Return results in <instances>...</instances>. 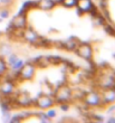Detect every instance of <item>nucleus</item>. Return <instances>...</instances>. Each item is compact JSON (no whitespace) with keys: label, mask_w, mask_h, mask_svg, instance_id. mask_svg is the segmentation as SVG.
Masks as SVG:
<instances>
[{"label":"nucleus","mask_w":115,"mask_h":123,"mask_svg":"<svg viewBox=\"0 0 115 123\" xmlns=\"http://www.w3.org/2000/svg\"><path fill=\"white\" fill-rule=\"evenodd\" d=\"M2 36L17 47L76 57L115 103V29L94 0H30Z\"/></svg>","instance_id":"f257e3e1"},{"label":"nucleus","mask_w":115,"mask_h":123,"mask_svg":"<svg viewBox=\"0 0 115 123\" xmlns=\"http://www.w3.org/2000/svg\"><path fill=\"white\" fill-rule=\"evenodd\" d=\"M113 104L86 65L61 55L32 57L0 83V105L13 113L78 107L102 117Z\"/></svg>","instance_id":"f03ea898"},{"label":"nucleus","mask_w":115,"mask_h":123,"mask_svg":"<svg viewBox=\"0 0 115 123\" xmlns=\"http://www.w3.org/2000/svg\"><path fill=\"white\" fill-rule=\"evenodd\" d=\"M17 122H50L47 112L42 111H23L18 112L12 119Z\"/></svg>","instance_id":"7ed1b4c3"},{"label":"nucleus","mask_w":115,"mask_h":123,"mask_svg":"<svg viewBox=\"0 0 115 123\" xmlns=\"http://www.w3.org/2000/svg\"><path fill=\"white\" fill-rule=\"evenodd\" d=\"M105 20L115 29V0H94Z\"/></svg>","instance_id":"20e7f679"},{"label":"nucleus","mask_w":115,"mask_h":123,"mask_svg":"<svg viewBox=\"0 0 115 123\" xmlns=\"http://www.w3.org/2000/svg\"><path fill=\"white\" fill-rule=\"evenodd\" d=\"M19 8V0H0V18H11Z\"/></svg>","instance_id":"39448f33"},{"label":"nucleus","mask_w":115,"mask_h":123,"mask_svg":"<svg viewBox=\"0 0 115 123\" xmlns=\"http://www.w3.org/2000/svg\"><path fill=\"white\" fill-rule=\"evenodd\" d=\"M10 71H11V67H10L7 58L0 53V83L5 80L7 75L9 74Z\"/></svg>","instance_id":"423d86ee"},{"label":"nucleus","mask_w":115,"mask_h":123,"mask_svg":"<svg viewBox=\"0 0 115 123\" xmlns=\"http://www.w3.org/2000/svg\"><path fill=\"white\" fill-rule=\"evenodd\" d=\"M103 114H106V117H103L104 121H109V122H115V103L107 109Z\"/></svg>","instance_id":"0eeeda50"}]
</instances>
